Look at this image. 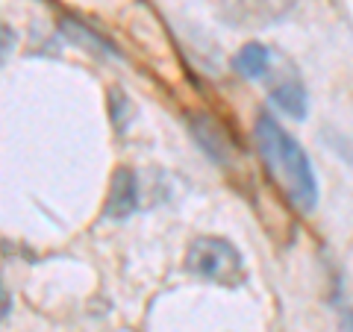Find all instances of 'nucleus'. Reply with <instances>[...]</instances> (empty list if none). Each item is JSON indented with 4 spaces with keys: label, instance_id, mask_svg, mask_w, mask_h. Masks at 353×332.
<instances>
[{
    "label": "nucleus",
    "instance_id": "obj_1",
    "mask_svg": "<svg viewBox=\"0 0 353 332\" xmlns=\"http://www.w3.org/2000/svg\"><path fill=\"white\" fill-rule=\"evenodd\" d=\"M253 138H256V150L265 162V168H268V176L277 183V188L297 209L309 212L315 206L318 185H315L312 165H309L303 147L268 115L256 118Z\"/></svg>",
    "mask_w": 353,
    "mask_h": 332
},
{
    "label": "nucleus",
    "instance_id": "obj_2",
    "mask_svg": "<svg viewBox=\"0 0 353 332\" xmlns=\"http://www.w3.org/2000/svg\"><path fill=\"white\" fill-rule=\"evenodd\" d=\"M185 264L189 271L203 276V280H212L218 285H241L245 282V262H241V253L224 238L215 236H203L192 241L189 253H185Z\"/></svg>",
    "mask_w": 353,
    "mask_h": 332
},
{
    "label": "nucleus",
    "instance_id": "obj_3",
    "mask_svg": "<svg viewBox=\"0 0 353 332\" xmlns=\"http://www.w3.org/2000/svg\"><path fill=\"white\" fill-rule=\"evenodd\" d=\"M136 203H139V191H136V174H132L130 168H115L112 174V183H109V197H106V206L103 212L109 218H130L132 212H136Z\"/></svg>",
    "mask_w": 353,
    "mask_h": 332
},
{
    "label": "nucleus",
    "instance_id": "obj_4",
    "mask_svg": "<svg viewBox=\"0 0 353 332\" xmlns=\"http://www.w3.org/2000/svg\"><path fill=\"white\" fill-rule=\"evenodd\" d=\"M271 97L285 115L292 118H303L306 115V92L297 76H285V80H277L271 85Z\"/></svg>",
    "mask_w": 353,
    "mask_h": 332
},
{
    "label": "nucleus",
    "instance_id": "obj_5",
    "mask_svg": "<svg viewBox=\"0 0 353 332\" xmlns=\"http://www.w3.org/2000/svg\"><path fill=\"white\" fill-rule=\"evenodd\" d=\"M268 62H271V53L262 44H245L236 56V68L245 76H262L268 71Z\"/></svg>",
    "mask_w": 353,
    "mask_h": 332
},
{
    "label": "nucleus",
    "instance_id": "obj_6",
    "mask_svg": "<svg viewBox=\"0 0 353 332\" xmlns=\"http://www.w3.org/2000/svg\"><path fill=\"white\" fill-rule=\"evenodd\" d=\"M12 44H15L12 30H9L6 24H0V62H3V59L9 56V50H12Z\"/></svg>",
    "mask_w": 353,
    "mask_h": 332
},
{
    "label": "nucleus",
    "instance_id": "obj_7",
    "mask_svg": "<svg viewBox=\"0 0 353 332\" xmlns=\"http://www.w3.org/2000/svg\"><path fill=\"white\" fill-rule=\"evenodd\" d=\"M9 306H12V300H9V291L0 285V320H3L9 315Z\"/></svg>",
    "mask_w": 353,
    "mask_h": 332
}]
</instances>
